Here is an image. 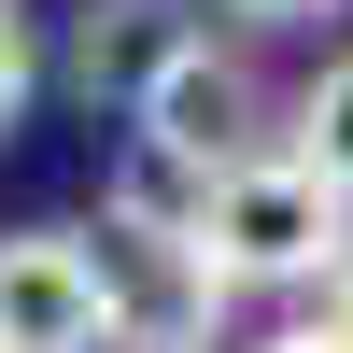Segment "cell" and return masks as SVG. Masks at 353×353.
I'll return each instance as SVG.
<instances>
[{
  "label": "cell",
  "mask_w": 353,
  "mask_h": 353,
  "mask_svg": "<svg viewBox=\"0 0 353 353\" xmlns=\"http://www.w3.org/2000/svg\"><path fill=\"white\" fill-rule=\"evenodd\" d=\"M339 241H353V212L283 156V141L241 156V170H212V226H198V254H212L226 283H325Z\"/></svg>",
  "instance_id": "6da1fadb"
},
{
  "label": "cell",
  "mask_w": 353,
  "mask_h": 353,
  "mask_svg": "<svg viewBox=\"0 0 353 353\" xmlns=\"http://www.w3.org/2000/svg\"><path fill=\"white\" fill-rule=\"evenodd\" d=\"M128 339V283L71 226H14L0 241V353H113Z\"/></svg>",
  "instance_id": "7a4b0ae2"
},
{
  "label": "cell",
  "mask_w": 353,
  "mask_h": 353,
  "mask_svg": "<svg viewBox=\"0 0 353 353\" xmlns=\"http://www.w3.org/2000/svg\"><path fill=\"white\" fill-rule=\"evenodd\" d=\"M141 141H170L184 170H241V156H269L254 141V85H241V57H170L156 71V99H141Z\"/></svg>",
  "instance_id": "3957f363"
},
{
  "label": "cell",
  "mask_w": 353,
  "mask_h": 353,
  "mask_svg": "<svg viewBox=\"0 0 353 353\" xmlns=\"http://www.w3.org/2000/svg\"><path fill=\"white\" fill-rule=\"evenodd\" d=\"M198 43H212L198 0H99L71 71H85V99H128V113H141V99H156V71H170V57H198Z\"/></svg>",
  "instance_id": "277c9868"
},
{
  "label": "cell",
  "mask_w": 353,
  "mask_h": 353,
  "mask_svg": "<svg viewBox=\"0 0 353 353\" xmlns=\"http://www.w3.org/2000/svg\"><path fill=\"white\" fill-rule=\"evenodd\" d=\"M283 156H297L311 184H325L339 212H353V57H325V71H311V99H297V141H283Z\"/></svg>",
  "instance_id": "5b68a950"
},
{
  "label": "cell",
  "mask_w": 353,
  "mask_h": 353,
  "mask_svg": "<svg viewBox=\"0 0 353 353\" xmlns=\"http://www.w3.org/2000/svg\"><path fill=\"white\" fill-rule=\"evenodd\" d=\"M28 85H43V57H28V14L0 0V141L28 128Z\"/></svg>",
  "instance_id": "8992f818"
},
{
  "label": "cell",
  "mask_w": 353,
  "mask_h": 353,
  "mask_svg": "<svg viewBox=\"0 0 353 353\" xmlns=\"http://www.w3.org/2000/svg\"><path fill=\"white\" fill-rule=\"evenodd\" d=\"M241 28H311V14H339V0H226Z\"/></svg>",
  "instance_id": "52a82bcc"
},
{
  "label": "cell",
  "mask_w": 353,
  "mask_h": 353,
  "mask_svg": "<svg viewBox=\"0 0 353 353\" xmlns=\"http://www.w3.org/2000/svg\"><path fill=\"white\" fill-rule=\"evenodd\" d=\"M254 353H353V325L325 311V325H283V339H254Z\"/></svg>",
  "instance_id": "ba28073f"
},
{
  "label": "cell",
  "mask_w": 353,
  "mask_h": 353,
  "mask_svg": "<svg viewBox=\"0 0 353 353\" xmlns=\"http://www.w3.org/2000/svg\"><path fill=\"white\" fill-rule=\"evenodd\" d=\"M325 311H339V325H353V241H339V269H325Z\"/></svg>",
  "instance_id": "9c48e42d"
}]
</instances>
